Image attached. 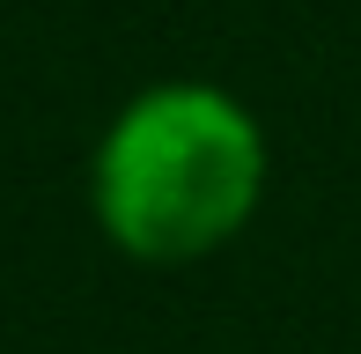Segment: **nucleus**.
Masks as SVG:
<instances>
[{"label":"nucleus","mask_w":361,"mask_h":354,"mask_svg":"<svg viewBox=\"0 0 361 354\" xmlns=\"http://www.w3.org/2000/svg\"><path fill=\"white\" fill-rule=\"evenodd\" d=\"M266 192V133L228 89L162 82L96 148V221L126 259L185 266L221 251Z\"/></svg>","instance_id":"obj_1"}]
</instances>
